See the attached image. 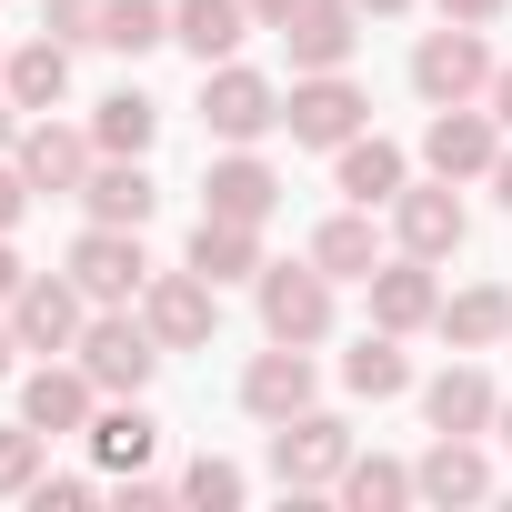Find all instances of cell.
<instances>
[{
    "mask_svg": "<svg viewBox=\"0 0 512 512\" xmlns=\"http://www.w3.org/2000/svg\"><path fill=\"white\" fill-rule=\"evenodd\" d=\"M412 91H422L432 111H452V101L492 91V51H482V21H442V31H422V51H412Z\"/></svg>",
    "mask_w": 512,
    "mask_h": 512,
    "instance_id": "2",
    "label": "cell"
},
{
    "mask_svg": "<svg viewBox=\"0 0 512 512\" xmlns=\"http://www.w3.org/2000/svg\"><path fill=\"white\" fill-rule=\"evenodd\" d=\"M241 31H251V0H171V41L211 71V61H231L241 51Z\"/></svg>",
    "mask_w": 512,
    "mask_h": 512,
    "instance_id": "21",
    "label": "cell"
},
{
    "mask_svg": "<svg viewBox=\"0 0 512 512\" xmlns=\"http://www.w3.org/2000/svg\"><path fill=\"white\" fill-rule=\"evenodd\" d=\"M352 472V422L342 412H292L272 422V482L282 492H332Z\"/></svg>",
    "mask_w": 512,
    "mask_h": 512,
    "instance_id": "1",
    "label": "cell"
},
{
    "mask_svg": "<svg viewBox=\"0 0 512 512\" xmlns=\"http://www.w3.org/2000/svg\"><path fill=\"white\" fill-rule=\"evenodd\" d=\"M221 282H201V272H151V292H141V322L161 332V352H201L211 342V322H221V302H211Z\"/></svg>",
    "mask_w": 512,
    "mask_h": 512,
    "instance_id": "8",
    "label": "cell"
},
{
    "mask_svg": "<svg viewBox=\"0 0 512 512\" xmlns=\"http://www.w3.org/2000/svg\"><path fill=\"white\" fill-rule=\"evenodd\" d=\"M392 231H402V251H422V262H452L472 221H462L452 181H432V191H412V181H402V201H392Z\"/></svg>",
    "mask_w": 512,
    "mask_h": 512,
    "instance_id": "15",
    "label": "cell"
},
{
    "mask_svg": "<svg viewBox=\"0 0 512 512\" xmlns=\"http://www.w3.org/2000/svg\"><path fill=\"white\" fill-rule=\"evenodd\" d=\"M362 11H382V21H392V11H412V0H362Z\"/></svg>",
    "mask_w": 512,
    "mask_h": 512,
    "instance_id": "43",
    "label": "cell"
},
{
    "mask_svg": "<svg viewBox=\"0 0 512 512\" xmlns=\"http://www.w3.org/2000/svg\"><path fill=\"white\" fill-rule=\"evenodd\" d=\"M161 452V422L141 412V392H121V412H91V462L101 472H141Z\"/></svg>",
    "mask_w": 512,
    "mask_h": 512,
    "instance_id": "24",
    "label": "cell"
},
{
    "mask_svg": "<svg viewBox=\"0 0 512 512\" xmlns=\"http://www.w3.org/2000/svg\"><path fill=\"white\" fill-rule=\"evenodd\" d=\"M502 0H442V21H492Z\"/></svg>",
    "mask_w": 512,
    "mask_h": 512,
    "instance_id": "40",
    "label": "cell"
},
{
    "mask_svg": "<svg viewBox=\"0 0 512 512\" xmlns=\"http://www.w3.org/2000/svg\"><path fill=\"white\" fill-rule=\"evenodd\" d=\"M11 352H21V332H11V322H0V382H11Z\"/></svg>",
    "mask_w": 512,
    "mask_h": 512,
    "instance_id": "42",
    "label": "cell"
},
{
    "mask_svg": "<svg viewBox=\"0 0 512 512\" xmlns=\"http://www.w3.org/2000/svg\"><path fill=\"white\" fill-rule=\"evenodd\" d=\"M372 322H382V332H422V322H442V282H432L422 251H402V262L372 272Z\"/></svg>",
    "mask_w": 512,
    "mask_h": 512,
    "instance_id": "16",
    "label": "cell"
},
{
    "mask_svg": "<svg viewBox=\"0 0 512 512\" xmlns=\"http://www.w3.org/2000/svg\"><path fill=\"white\" fill-rule=\"evenodd\" d=\"M492 201L512 211V141H502V161H492Z\"/></svg>",
    "mask_w": 512,
    "mask_h": 512,
    "instance_id": "41",
    "label": "cell"
},
{
    "mask_svg": "<svg viewBox=\"0 0 512 512\" xmlns=\"http://www.w3.org/2000/svg\"><path fill=\"white\" fill-rule=\"evenodd\" d=\"M191 272H201V282H262V221L201 211V221H191Z\"/></svg>",
    "mask_w": 512,
    "mask_h": 512,
    "instance_id": "18",
    "label": "cell"
},
{
    "mask_svg": "<svg viewBox=\"0 0 512 512\" xmlns=\"http://www.w3.org/2000/svg\"><path fill=\"white\" fill-rule=\"evenodd\" d=\"M0 71H11V61H0Z\"/></svg>",
    "mask_w": 512,
    "mask_h": 512,
    "instance_id": "46",
    "label": "cell"
},
{
    "mask_svg": "<svg viewBox=\"0 0 512 512\" xmlns=\"http://www.w3.org/2000/svg\"><path fill=\"white\" fill-rule=\"evenodd\" d=\"M342 492H352V512H392V502H412L422 482H412L402 462H382V452H372V462H352V472H342Z\"/></svg>",
    "mask_w": 512,
    "mask_h": 512,
    "instance_id": "32",
    "label": "cell"
},
{
    "mask_svg": "<svg viewBox=\"0 0 512 512\" xmlns=\"http://www.w3.org/2000/svg\"><path fill=\"white\" fill-rule=\"evenodd\" d=\"M11 161L31 171V191H81V181H91V161H101V141H91V131H61V121L41 111V121L21 131V151H11Z\"/></svg>",
    "mask_w": 512,
    "mask_h": 512,
    "instance_id": "14",
    "label": "cell"
},
{
    "mask_svg": "<svg viewBox=\"0 0 512 512\" xmlns=\"http://www.w3.org/2000/svg\"><path fill=\"white\" fill-rule=\"evenodd\" d=\"M241 412H251V422H292V412H312V352H302V342H272L262 362L241 372Z\"/></svg>",
    "mask_w": 512,
    "mask_h": 512,
    "instance_id": "13",
    "label": "cell"
},
{
    "mask_svg": "<svg viewBox=\"0 0 512 512\" xmlns=\"http://www.w3.org/2000/svg\"><path fill=\"white\" fill-rule=\"evenodd\" d=\"M81 372H91L101 392H141V382L161 372V332H151V322H131V312L111 302V312L81 332Z\"/></svg>",
    "mask_w": 512,
    "mask_h": 512,
    "instance_id": "7",
    "label": "cell"
},
{
    "mask_svg": "<svg viewBox=\"0 0 512 512\" xmlns=\"http://www.w3.org/2000/svg\"><path fill=\"white\" fill-rule=\"evenodd\" d=\"M41 472H51V432H41V422H11V432H0V492H21V502H31Z\"/></svg>",
    "mask_w": 512,
    "mask_h": 512,
    "instance_id": "31",
    "label": "cell"
},
{
    "mask_svg": "<svg viewBox=\"0 0 512 512\" xmlns=\"http://www.w3.org/2000/svg\"><path fill=\"white\" fill-rule=\"evenodd\" d=\"M0 91H11V111H61V91H71V41H21L11 51V71H0Z\"/></svg>",
    "mask_w": 512,
    "mask_h": 512,
    "instance_id": "22",
    "label": "cell"
},
{
    "mask_svg": "<svg viewBox=\"0 0 512 512\" xmlns=\"http://www.w3.org/2000/svg\"><path fill=\"white\" fill-rule=\"evenodd\" d=\"M11 332H21V352H81V332H91V292L71 282V272H31L21 292H11Z\"/></svg>",
    "mask_w": 512,
    "mask_h": 512,
    "instance_id": "3",
    "label": "cell"
},
{
    "mask_svg": "<svg viewBox=\"0 0 512 512\" xmlns=\"http://www.w3.org/2000/svg\"><path fill=\"white\" fill-rule=\"evenodd\" d=\"M81 502H91V482H51V472L31 482V512H81Z\"/></svg>",
    "mask_w": 512,
    "mask_h": 512,
    "instance_id": "35",
    "label": "cell"
},
{
    "mask_svg": "<svg viewBox=\"0 0 512 512\" xmlns=\"http://www.w3.org/2000/svg\"><path fill=\"white\" fill-rule=\"evenodd\" d=\"M492 121H502V131H512V61H502V71H492Z\"/></svg>",
    "mask_w": 512,
    "mask_h": 512,
    "instance_id": "38",
    "label": "cell"
},
{
    "mask_svg": "<svg viewBox=\"0 0 512 512\" xmlns=\"http://www.w3.org/2000/svg\"><path fill=\"white\" fill-rule=\"evenodd\" d=\"M262 332L312 352L332 332V272L322 262H262Z\"/></svg>",
    "mask_w": 512,
    "mask_h": 512,
    "instance_id": "4",
    "label": "cell"
},
{
    "mask_svg": "<svg viewBox=\"0 0 512 512\" xmlns=\"http://www.w3.org/2000/svg\"><path fill=\"white\" fill-rule=\"evenodd\" d=\"M362 121H372V101H362L342 71H302V81H292V101H282V131H292L302 151H342Z\"/></svg>",
    "mask_w": 512,
    "mask_h": 512,
    "instance_id": "5",
    "label": "cell"
},
{
    "mask_svg": "<svg viewBox=\"0 0 512 512\" xmlns=\"http://www.w3.org/2000/svg\"><path fill=\"white\" fill-rule=\"evenodd\" d=\"M502 442H512V402H502Z\"/></svg>",
    "mask_w": 512,
    "mask_h": 512,
    "instance_id": "45",
    "label": "cell"
},
{
    "mask_svg": "<svg viewBox=\"0 0 512 512\" xmlns=\"http://www.w3.org/2000/svg\"><path fill=\"white\" fill-rule=\"evenodd\" d=\"M342 382H352L362 402H392V392H412V352H402V332H362V342L342 352Z\"/></svg>",
    "mask_w": 512,
    "mask_h": 512,
    "instance_id": "27",
    "label": "cell"
},
{
    "mask_svg": "<svg viewBox=\"0 0 512 512\" xmlns=\"http://www.w3.org/2000/svg\"><path fill=\"white\" fill-rule=\"evenodd\" d=\"M21 282H31V272H21V251H11V231H0V302H11Z\"/></svg>",
    "mask_w": 512,
    "mask_h": 512,
    "instance_id": "37",
    "label": "cell"
},
{
    "mask_svg": "<svg viewBox=\"0 0 512 512\" xmlns=\"http://www.w3.org/2000/svg\"><path fill=\"white\" fill-rule=\"evenodd\" d=\"M71 282L111 312V302H141L151 292V262H141V231H121V221H91L81 241H71Z\"/></svg>",
    "mask_w": 512,
    "mask_h": 512,
    "instance_id": "6",
    "label": "cell"
},
{
    "mask_svg": "<svg viewBox=\"0 0 512 512\" xmlns=\"http://www.w3.org/2000/svg\"><path fill=\"white\" fill-rule=\"evenodd\" d=\"M101 21H111V0H51V11H41L51 41H101Z\"/></svg>",
    "mask_w": 512,
    "mask_h": 512,
    "instance_id": "34",
    "label": "cell"
},
{
    "mask_svg": "<svg viewBox=\"0 0 512 512\" xmlns=\"http://www.w3.org/2000/svg\"><path fill=\"white\" fill-rule=\"evenodd\" d=\"M362 0H302V11L282 21V41H292V71H342L352 61V41H362Z\"/></svg>",
    "mask_w": 512,
    "mask_h": 512,
    "instance_id": "11",
    "label": "cell"
},
{
    "mask_svg": "<svg viewBox=\"0 0 512 512\" xmlns=\"http://www.w3.org/2000/svg\"><path fill=\"white\" fill-rule=\"evenodd\" d=\"M251 482H241V462H221V452H201L191 472H181V502H211V512H231Z\"/></svg>",
    "mask_w": 512,
    "mask_h": 512,
    "instance_id": "33",
    "label": "cell"
},
{
    "mask_svg": "<svg viewBox=\"0 0 512 512\" xmlns=\"http://www.w3.org/2000/svg\"><path fill=\"white\" fill-rule=\"evenodd\" d=\"M412 482H422V502H482V492H492V462L472 452V432H442V442L412 462Z\"/></svg>",
    "mask_w": 512,
    "mask_h": 512,
    "instance_id": "23",
    "label": "cell"
},
{
    "mask_svg": "<svg viewBox=\"0 0 512 512\" xmlns=\"http://www.w3.org/2000/svg\"><path fill=\"white\" fill-rule=\"evenodd\" d=\"M201 121L221 131V141H262V131H282V91L262 81V71H201Z\"/></svg>",
    "mask_w": 512,
    "mask_h": 512,
    "instance_id": "9",
    "label": "cell"
},
{
    "mask_svg": "<svg viewBox=\"0 0 512 512\" xmlns=\"http://www.w3.org/2000/svg\"><path fill=\"white\" fill-rule=\"evenodd\" d=\"M101 41H111V51H161V41H171V0H111Z\"/></svg>",
    "mask_w": 512,
    "mask_h": 512,
    "instance_id": "30",
    "label": "cell"
},
{
    "mask_svg": "<svg viewBox=\"0 0 512 512\" xmlns=\"http://www.w3.org/2000/svg\"><path fill=\"white\" fill-rule=\"evenodd\" d=\"M292 11H302V0H251V21H262V31H282Z\"/></svg>",
    "mask_w": 512,
    "mask_h": 512,
    "instance_id": "39",
    "label": "cell"
},
{
    "mask_svg": "<svg viewBox=\"0 0 512 512\" xmlns=\"http://www.w3.org/2000/svg\"><path fill=\"white\" fill-rule=\"evenodd\" d=\"M422 161H432L442 181H472V171H492V161H502V121H492V111H472V101H452V111H432Z\"/></svg>",
    "mask_w": 512,
    "mask_h": 512,
    "instance_id": "10",
    "label": "cell"
},
{
    "mask_svg": "<svg viewBox=\"0 0 512 512\" xmlns=\"http://www.w3.org/2000/svg\"><path fill=\"white\" fill-rule=\"evenodd\" d=\"M81 201H91V221H121V231H141V221L161 211V191H151V171H141V161H121V151H101V161H91V181H81Z\"/></svg>",
    "mask_w": 512,
    "mask_h": 512,
    "instance_id": "20",
    "label": "cell"
},
{
    "mask_svg": "<svg viewBox=\"0 0 512 512\" xmlns=\"http://www.w3.org/2000/svg\"><path fill=\"white\" fill-rule=\"evenodd\" d=\"M312 262H322L332 282H372V272H382V241H372V211H362V201L312 231Z\"/></svg>",
    "mask_w": 512,
    "mask_h": 512,
    "instance_id": "25",
    "label": "cell"
},
{
    "mask_svg": "<svg viewBox=\"0 0 512 512\" xmlns=\"http://www.w3.org/2000/svg\"><path fill=\"white\" fill-rule=\"evenodd\" d=\"M201 211H221V221H272V211H282V171L251 161V141H231V161H211V181H201Z\"/></svg>",
    "mask_w": 512,
    "mask_h": 512,
    "instance_id": "12",
    "label": "cell"
},
{
    "mask_svg": "<svg viewBox=\"0 0 512 512\" xmlns=\"http://www.w3.org/2000/svg\"><path fill=\"white\" fill-rule=\"evenodd\" d=\"M422 412H432V432H492V422H502V392H492V372L452 362V372L422 382Z\"/></svg>",
    "mask_w": 512,
    "mask_h": 512,
    "instance_id": "19",
    "label": "cell"
},
{
    "mask_svg": "<svg viewBox=\"0 0 512 512\" xmlns=\"http://www.w3.org/2000/svg\"><path fill=\"white\" fill-rule=\"evenodd\" d=\"M442 332H452L462 352H492V342L512 332V292H502V282H472V292H452V302H442Z\"/></svg>",
    "mask_w": 512,
    "mask_h": 512,
    "instance_id": "29",
    "label": "cell"
},
{
    "mask_svg": "<svg viewBox=\"0 0 512 512\" xmlns=\"http://www.w3.org/2000/svg\"><path fill=\"white\" fill-rule=\"evenodd\" d=\"M0 151H21V131H11V111H0Z\"/></svg>",
    "mask_w": 512,
    "mask_h": 512,
    "instance_id": "44",
    "label": "cell"
},
{
    "mask_svg": "<svg viewBox=\"0 0 512 512\" xmlns=\"http://www.w3.org/2000/svg\"><path fill=\"white\" fill-rule=\"evenodd\" d=\"M91 402H101V382L81 362H41L21 382V422H41V432H91Z\"/></svg>",
    "mask_w": 512,
    "mask_h": 512,
    "instance_id": "17",
    "label": "cell"
},
{
    "mask_svg": "<svg viewBox=\"0 0 512 512\" xmlns=\"http://www.w3.org/2000/svg\"><path fill=\"white\" fill-rule=\"evenodd\" d=\"M21 211H31V171H21V161H0V231H11Z\"/></svg>",
    "mask_w": 512,
    "mask_h": 512,
    "instance_id": "36",
    "label": "cell"
},
{
    "mask_svg": "<svg viewBox=\"0 0 512 512\" xmlns=\"http://www.w3.org/2000/svg\"><path fill=\"white\" fill-rule=\"evenodd\" d=\"M91 141L121 151V161H141V151L161 141V101H151V91H111V101L91 111Z\"/></svg>",
    "mask_w": 512,
    "mask_h": 512,
    "instance_id": "28",
    "label": "cell"
},
{
    "mask_svg": "<svg viewBox=\"0 0 512 512\" xmlns=\"http://www.w3.org/2000/svg\"><path fill=\"white\" fill-rule=\"evenodd\" d=\"M342 191H352L362 211L402 201V151H392L382 131H352V141H342Z\"/></svg>",
    "mask_w": 512,
    "mask_h": 512,
    "instance_id": "26",
    "label": "cell"
}]
</instances>
